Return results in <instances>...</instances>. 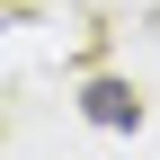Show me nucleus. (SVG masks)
<instances>
[{
    "label": "nucleus",
    "mask_w": 160,
    "mask_h": 160,
    "mask_svg": "<svg viewBox=\"0 0 160 160\" xmlns=\"http://www.w3.org/2000/svg\"><path fill=\"white\" fill-rule=\"evenodd\" d=\"M80 107H89V125H133V89H125V80H89Z\"/></svg>",
    "instance_id": "obj_1"
}]
</instances>
